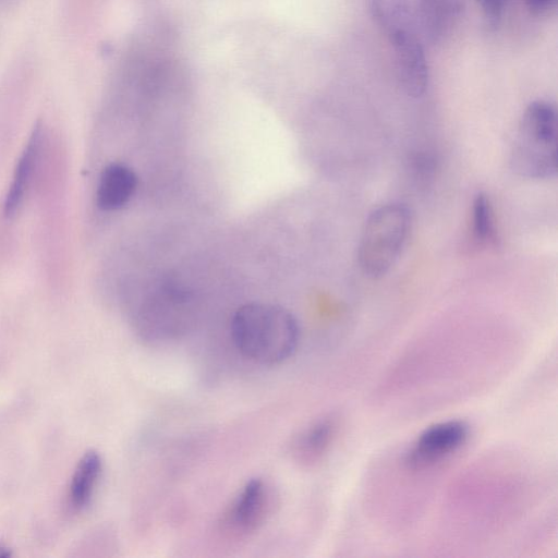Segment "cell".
Instances as JSON below:
<instances>
[{"mask_svg": "<svg viewBox=\"0 0 558 558\" xmlns=\"http://www.w3.org/2000/svg\"><path fill=\"white\" fill-rule=\"evenodd\" d=\"M230 331L236 350L262 365L290 359L300 341V327L292 313L270 303L239 307L232 316Z\"/></svg>", "mask_w": 558, "mask_h": 558, "instance_id": "6da1fadb", "label": "cell"}, {"mask_svg": "<svg viewBox=\"0 0 558 558\" xmlns=\"http://www.w3.org/2000/svg\"><path fill=\"white\" fill-rule=\"evenodd\" d=\"M558 118L554 104L534 100L525 108L510 153L511 169L523 178L549 179L557 173Z\"/></svg>", "mask_w": 558, "mask_h": 558, "instance_id": "7a4b0ae2", "label": "cell"}, {"mask_svg": "<svg viewBox=\"0 0 558 558\" xmlns=\"http://www.w3.org/2000/svg\"><path fill=\"white\" fill-rule=\"evenodd\" d=\"M412 223L409 207L387 203L374 209L365 220L357 245V263L368 278L385 276L398 260Z\"/></svg>", "mask_w": 558, "mask_h": 558, "instance_id": "3957f363", "label": "cell"}, {"mask_svg": "<svg viewBox=\"0 0 558 558\" xmlns=\"http://www.w3.org/2000/svg\"><path fill=\"white\" fill-rule=\"evenodd\" d=\"M278 504V493L270 482L251 478L221 514L220 536L232 543L250 538L274 515Z\"/></svg>", "mask_w": 558, "mask_h": 558, "instance_id": "277c9868", "label": "cell"}, {"mask_svg": "<svg viewBox=\"0 0 558 558\" xmlns=\"http://www.w3.org/2000/svg\"><path fill=\"white\" fill-rule=\"evenodd\" d=\"M470 437V426L461 420H448L425 428L412 442L403 457L410 471L434 468L458 452Z\"/></svg>", "mask_w": 558, "mask_h": 558, "instance_id": "5b68a950", "label": "cell"}, {"mask_svg": "<svg viewBox=\"0 0 558 558\" xmlns=\"http://www.w3.org/2000/svg\"><path fill=\"white\" fill-rule=\"evenodd\" d=\"M389 41L398 83L410 97H421L428 85V64L424 48L409 29L391 26Z\"/></svg>", "mask_w": 558, "mask_h": 558, "instance_id": "8992f818", "label": "cell"}, {"mask_svg": "<svg viewBox=\"0 0 558 558\" xmlns=\"http://www.w3.org/2000/svg\"><path fill=\"white\" fill-rule=\"evenodd\" d=\"M337 433L338 421L333 416H323L310 423L291 442L292 459L302 466L316 465L329 451Z\"/></svg>", "mask_w": 558, "mask_h": 558, "instance_id": "52a82bcc", "label": "cell"}, {"mask_svg": "<svg viewBox=\"0 0 558 558\" xmlns=\"http://www.w3.org/2000/svg\"><path fill=\"white\" fill-rule=\"evenodd\" d=\"M136 186L137 178L130 167L120 162L107 165L97 183V207L104 211L123 208L132 198Z\"/></svg>", "mask_w": 558, "mask_h": 558, "instance_id": "ba28073f", "label": "cell"}, {"mask_svg": "<svg viewBox=\"0 0 558 558\" xmlns=\"http://www.w3.org/2000/svg\"><path fill=\"white\" fill-rule=\"evenodd\" d=\"M41 137V125L36 124L16 163L12 182L5 196L4 215L8 218L16 214L24 201L38 160Z\"/></svg>", "mask_w": 558, "mask_h": 558, "instance_id": "9c48e42d", "label": "cell"}, {"mask_svg": "<svg viewBox=\"0 0 558 558\" xmlns=\"http://www.w3.org/2000/svg\"><path fill=\"white\" fill-rule=\"evenodd\" d=\"M101 458L96 451H87L78 461L72 476L70 496L75 508L89 504L101 473Z\"/></svg>", "mask_w": 558, "mask_h": 558, "instance_id": "30bf717a", "label": "cell"}, {"mask_svg": "<svg viewBox=\"0 0 558 558\" xmlns=\"http://www.w3.org/2000/svg\"><path fill=\"white\" fill-rule=\"evenodd\" d=\"M473 233L478 241H486L494 233L493 211L489 198L480 192L472 206Z\"/></svg>", "mask_w": 558, "mask_h": 558, "instance_id": "8fae6325", "label": "cell"}, {"mask_svg": "<svg viewBox=\"0 0 558 558\" xmlns=\"http://www.w3.org/2000/svg\"><path fill=\"white\" fill-rule=\"evenodd\" d=\"M481 7L489 25H496L500 20L507 0H475Z\"/></svg>", "mask_w": 558, "mask_h": 558, "instance_id": "7c38bea8", "label": "cell"}, {"mask_svg": "<svg viewBox=\"0 0 558 558\" xmlns=\"http://www.w3.org/2000/svg\"><path fill=\"white\" fill-rule=\"evenodd\" d=\"M527 10L535 15H544L555 9L557 0H524Z\"/></svg>", "mask_w": 558, "mask_h": 558, "instance_id": "4fadbf2b", "label": "cell"}]
</instances>
